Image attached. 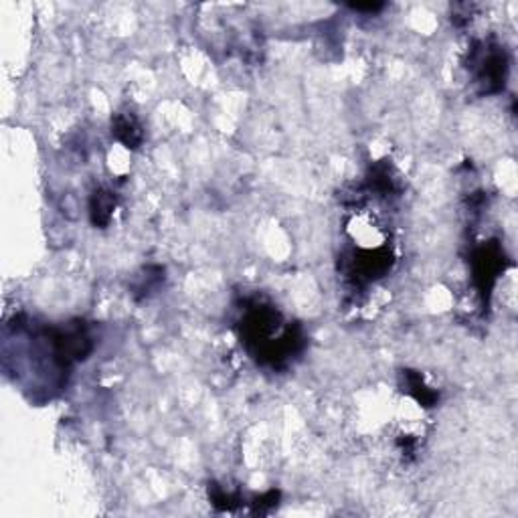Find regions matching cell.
<instances>
[{
	"label": "cell",
	"instance_id": "cell-4",
	"mask_svg": "<svg viewBox=\"0 0 518 518\" xmlns=\"http://www.w3.org/2000/svg\"><path fill=\"white\" fill-rule=\"evenodd\" d=\"M114 206H116V201L108 190H100V193H95L93 203H92V217L95 225H106L111 217Z\"/></svg>",
	"mask_w": 518,
	"mask_h": 518
},
{
	"label": "cell",
	"instance_id": "cell-3",
	"mask_svg": "<svg viewBox=\"0 0 518 518\" xmlns=\"http://www.w3.org/2000/svg\"><path fill=\"white\" fill-rule=\"evenodd\" d=\"M114 134L126 148H138L142 145V127L132 114H119L114 119Z\"/></svg>",
	"mask_w": 518,
	"mask_h": 518
},
{
	"label": "cell",
	"instance_id": "cell-1",
	"mask_svg": "<svg viewBox=\"0 0 518 518\" xmlns=\"http://www.w3.org/2000/svg\"><path fill=\"white\" fill-rule=\"evenodd\" d=\"M243 334L253 356L274 366L296 353L302 342L292 329H282L280 314L266 306H253L245 314Z\"/></svg>",
	"mask_w": 518,
	"mask_h": 518
},
{
	"label": "cell",
	"instance_id": "cell-2",
	"mask_svg": "<svg viewBox=\"0 0 518 518\" xmlns=\"http://www.w3.org/2000/svg\"><path fill=\"white\" fill-rule=\"evenodd\" d=\"M470 67L474 71L476 82L486 92H498L505 85L506 77V57L500 47H480L470 59Z\"/></svg>",
	"mask_w": 518,
	"mask_h": 518
}]
</instances>
